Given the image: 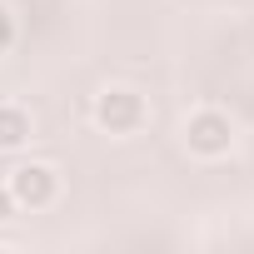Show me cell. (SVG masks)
<instances>
[{
    "mask_svg": "<svg viewBox=\"0 0 254 254\" xmlns=\"http://www.w3.org/2000/svg\"><path fill=\"white\" fill-rule=\"evenodd\" d=\"M95 120L105 125L110 135H130L135 125L145 120V100H140V95H130V90H110V95H100Z\"/></svg>",
    "mask_w": 254,
    "mask_h": 254,
    "instance_id": "obj_1",
    "label": "cell"
},
{
    "mask_svg": "<svg viewBox=\"0 0 254 254\" xmlns=\"http://www.w3.org/2000/svg\"><path fill=\"white\" fill-rule=\"evenodd\" d=\"M185 140H190L194 155H224L229 140H234V130H229V120H224L219 110H199V115L185 125Z\"/></svg>",
    "mask_w": 254,
    "mask_h": 254,
    "instance_id": "obj_3",
    "label": "cell"
},
{
    "mask_svg": "<svg viewBox=\"0 0 254 254\" xmlns=\"http://www.w3.org/2000/svg\"><path fill=\"white\" fill-rule=\"evenodd\" d=\"M15 209H20V204H15V194H10V185H5V190H0V219H10Z\"/></svg>",
    "mask_w": 254,
    "mask_h": 254,
    "instance_id": "obj_6",
    "label": "cell"
},
{
    "mask_svg": "<svg viewBox=\"0 0 254 254\" xmlns=\"http://www.w3.org/2000/svg\"><path fill=\"white\" fill-rule=\"evenodd\" d=\"M10 194L20 209H45L55 199V170L50 165H20L10 175Z\"/></svg>",
    "mask_w": 254,
    "mask_h": 254,
    "instance_id": "obj_2",
    "label": "cell"
},
{
    "mask_svg": "<svg viewBox=\"0 0 254 254\" xmlns=\"http://www.w3.org/2000/svg\"><path fill=\"white\" fill-rule=\"evenodd\" d=\"M30 140V115L15 105H0V150H15Z\"/></svg>",
    "mask_w": 254,
    "mask_h": 254,
    "instance_id": "obj_4",
    "label": "cell"
},
{
    "mask_svg": "<svg viewBox=\"0 0 254 254\" xmlns=\"http://www.w3.org/2000/svg\"><path fill=\"white\" fill-rule=\"evenodd\" d=\"M10 40H15V20L5 15V5H0V55L10 50Z\"/></svg>",
    "mask_w": 254,
    "mask_h": 254,
    "instance_id": "obj_5",
    "label": "cell"
}]
</instances>
